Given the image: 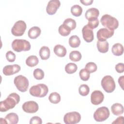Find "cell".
I'll return each instance as SVG.
<instances>
[{
	"label": "cell",
	"mask_w": 124,
	"mask_h": 124,
	"mask_svg": "<svg viewBox=\"0 0 124 124\" xmlns=\"http://www.w3.org/2000/svg\"><path fill=\"white\" fill-rule=\"evenodd\" d=\"M113 30H110L107 28H101L97 32V38L98 41H104L107 39L112 37L114 34Z\"/></svg>",
	"instance_id": "30bf717a"
},
{
	"label": "cell",
	"mask_w": 124,
	"mask_h": 124,
	"mask_svg": "<svg viewBox=\"0 0 124 124\" xmlns=\"http://www.w3.org/2000/svg\"><path fill=\"white\" fill-rule=\"evenodd\" d=\"M39 63V59L36 56L31 55L26 60V64L29 67H34Z\"/></svg>",
	"instance_id": "cb8c5ba5"
},
{
	"label": "cell",
	"mask_w": 124,
	"mask_h": 124,
	"mask_svg": "<svg viewBox=\"0 0 124 124\" xmlns=\"http://www.w3.org/2000/svg\"><path fill=\"white\" fill-rule=\"evenodd\" d=\"M22 109L28 113H34L39 109L38 104L33 101H29L23 103L22 106Z\"/></svg>",
	"instance_id": "8fae6325"
},
{
	"label": "cell",
	"mask_w": 124,
	"mask_h": 124,
	"mask_svg": "<svg viewBox=\"0 0 124 124\" xmlns=\"http://www.w3.org/2000/svg\"><path fill=\"white\" fill-rule=\"evenodd\" d=\"M99 15V10L95 8H91L88 9L85 12V16L88 20L97 18Z\"/></svg>",
	"instance_id": "2e32d148"
},
{
	"label": "cell",
	"mask_w": 124,
	"mask_h": 124,
	"mask_svg": "<svg viewBox=\"0 0 124 124\" xmlns=\"http://www.w3.org/2000/svg\"><path fill=\"white\" fill-rule=\"evenodd\" d=\"M80 114L77 111H72L66 113L63 117V121L66 124H76L80 122Z\"/></svg>",
	"instance_id": "9c48e42d"
},
{
	"label": "cell",
	"mask_w": 124,
	"mask_h": 124,
	"mask_svg": "<svg viewBox=\"0 0 124 124\" xmlns=\"http://www.w3.org/2000/svg\"><path fill=\"white\" fill-rule=\"evenodd\" d=\"M111 110L114 115H120L124 112V107L121 104L116 103L111 106Z\"/></svg>",
	"instance_id": "d6986e66"
},
{
	"label": "cell",
	"mask_w": 124,
	"mask_h": 124,
	"mask_svg": "<svg viewBox=\"0 0 124 124\" xmlns=\"http://www.w3.org/2000/svg\"><path fill=\"white\" fill-rule=\"evenodd\" d=\"M60 5L61 2L59 0H49L46 7V13L49 15H53L55 14Z\"/></svg>",
	"instance_id": "7c38bea8"
},
{
	"label": "cell",
	"mask_w": 124,
	"mask_h": 124,
	"mask_svg": "<svg viewBox=\"0 0 124 124\" xmlns=\"http://www.w3.org/2000/svg\"><path fill=\"white\" fill-rule=\"evenodd\" d=\"M71 31L70 28L64 24L60 25L58 29L59 33L63 36H68L71 33Z\"/></svg>",
	"instance_id": "484cf974"
},
{
	"label": "cell",
	"mask_w": 124,
	"mask_h": 124,
	"mask_svg": "<svg viewBox=\"0 0 124 124\" xmlns=\"http://www.w3.org/2000/svg\"><path fill=\"white\" fill-rule=\"evenodd\" d=\"M97 47L98 50L101 53H106L108 50L109 44L108 41H98L97 42Z\"/></svg>",
	"instance_id": "ffe728a7"
},
{
	"label": "cell",
	"mask_w": 124,
	"mask_h": 124,
	"mask_svg": "<svg viewBox=\"0 0 124 124\" xmlns=\"http://www.w3.org/2000/svg\"><path fill=\"white\" fill-rule=\"evenodd\" d=\"M14 83L17 90L21 92H26L29 85L28 79L23 75H18L15 77Z\"/></svg>",
	"instance_id": "8992f818"
},
{
	"label": "cell",
	"mask_w": 124,
	"mask_h": 124,
	"mask_svg": "<svg viewBox=\"0 0 124 124\" xmlns=\"http://www.w3.org/2000/svg\"><path fill=\"white\" fill-rule=\"evenodd\" d=\"M54 53L58 57H64L67 53L66 48L61 45H56L53 48Z\"/></svg>",
	"instance_id": "ac0fdd59"
},
{
	"label": "cell",
	"mask_w": 124,
	"mask_h": 124,
	"mask_svg": "<svg viewBox=\"0 0 124 124\" xmlns=\"http://www.w3.org/2000/svg\"><path fill=\"white\" fill-rule=\"evenodd\" d=\"M124 117L123 116H120L118 117L114 121H113L112 124H122L123 123Z\"/></svg>",
	"instance_id": "60d3db41"
},
{
	"label": "cell",
	"mask_w": 124,
	"mask_h": 124,
	"mask_svg": "<svg viewBox=\"0 0 124 124\" xmlns=\"http://www.w3.org/2000/svg\"><path fill=\"white\" fill-rule=\"evenodd\" d=\"M85 68L90 73H93L95 72L97 70V66L96 64L93 62H88L85 66Z\"/></svg>",
	"instance_id": "e575fe53"
},
{
	"label": "cell",
	"mask_w": 124,
	"mask_h": 124,
	"mask_svg": "<svg viewBox=\"0 0 124 124\" xmlns=\"http://www.w3.org/2000/svg\"><path fill=\"white\" fill-rule=\"evenodd\" d=\"M69 44L71 47L76 48L79 46L80 40L77 35H72L69 39Z\"/></svg>",
	"instance_id": "d4e9b609"
},
{
	"label": "cell",
	"mask_w": 124,
	"mask_h": 124,
	"mask_svg": "<svg viewBox=\"0 0 124 124\" xmlns=\"http://www.w3.org/2000/svg\"><path fill=\"white\" fill-rule=\"evenodd\" d=\"M21 67L18 64L7 65L3 67L2 72L5 76H11L18 73Z\"/></svg>",
	"instance_id": "5bb4252c"
},
{
	"label": "cell",
	"mask_w": 124,
	"mask_h": 124,
	"mask_svg": "<svg viewBox=\"0 0 124 124\" xmlns=\"http://www.w3.org/2000/svg\"><path fill=\"white\" fill-rule=\"evenodd\" d=\"M111 51L115 56H121L124 53L123 46L120 43H116L111 48Z\"/></svg>",
	"instance_id": "44dd1931"
},
{
	"label": "cell",
	"mask_w": 124,
	"mask_h": 124,
	"mask_svg": "<svg viewBox=\"0 0 124 124\" xmlns=\"http://www.w3.org/2000/svg\"><path fill=\"white\" fill-rule=\"evenodd\" d=\"M101 86L104 91L110 93L115 89V83L113 78L109 75H107L103 78L101 80Z\"/></svg>",
	"instance_id": "5b68a950"
},
{
	"label": "cell",
	"mask_w": 124,
	"mask_h": 124,
	"mask_svg": "<svg viewBox=\"0 0 124 124\" xmlns=\"http://www.w3.org/2000/svg\"><path fill=\"white\" fill-rule=\"evenodd\" d=\"M31 46L30 42L25 39H15L12 43L13 49L17 52L29 51Z\"/></svg>",
	"instance_id": "277c9868"
},
{
	"label": "cell",
	"mask_w": 124,
	"mask_h": 124,
	"mask_svg": "<svg viewBox=\"0 0 124 124\" xmlns=\"http://www.w3.org/2000/svg\"><path fill=\"white\" fill-rule=\"evenodd\" d=\"M90 92V88L87 84H82L78 88L79 93L83 96L87 95Z\"/></svg>",
	"instance_id": "4dcf8cb0"
},
{
	"label": "cell",
	"mask_w": 124,
	"mask_h": 124,
	"mask_svg": "<svg viewBox=\"0 0 124 124\" xmlns=\"http://www.w3.org/2000/svg\"><path fill=\"white\" fill-rule=\"evenodd\" d=\"M115 70L119 73H123L124 71V64L120 62L115 65Z\"/></svg>",
	"instance_id": "f35d334b"
},
{
	"label": "cell",
	"mask_w": 124,
	"mask_h": 124,
	"mask_svg": "<svg viewBox=\"0 0 124 124\" xmlns=\"http://www.w3.org/2000/svg\"><path fill=\"white\" fill-rule=\"evenodd\" d=\"M93 1V0H80V2L82 3V4L86 6L91 5Z\"/></svg>",
	"instance_id": "ab89813d"
},
{
	"label": "cell",
	"mask_w": 124,
	"mask_h": 124,
	"mask_svg": "<svg viewBox=\"0 0 124 124\" xmlns=\"http://www.w3.org/2000/svg\"><path fill=\"white\" fill-rule=\"evenodd\" d=\"M42 123V120L41 118L38 116H35L32 117L30 119V124H41Z\"/></svg>",
	"instance_id": "74e56055"
},
{
	"label": "cell",
	"mask_w": 124,
	"mask_h": 124,
	"mask_svg": "<svg viewBox=\"0 0 124 124\" xmlns=\"http://www.w3.org/2000/svg\"><path fill=\"white\" fill-rule=\"evenodd\" d=\"M26 28L27 25L25 21L18 20L14 24L12 28L11 32L14 36H21L24 33Z\"/></svg>",
	"instance_id": "ba28073f"
},
{
	"label": "cell",
	"mask_w": 124,
	"mask_h": 124,
	"mask_svg": "<svg viewBox=\"0 0 124 124\" xmlns=\"http://www.w3.org/2000/svg\"><path fill=\"white\" fill-rule=\"evenodd\" d=\"M99 21L98 18L94 19H92L89 21H88L87 26L92 30L95 29L97 28L99 25Z\"/></svg>",
	"instance_id": "d590c367"
},
{
	"label": "cell",
	"mask_w": 124,
	"mask_h": 124,
	"mask_svg": "<svg viewBox=\"0 0 124 124\" xmlns=\"http://www.w3.org/2000/svg\"><path fill=\"white\" fill-rule=\"evenodd\" d=\"M63 24L67 25L69 27L71 30H74L76 27V21L71 18H68L65 19L63 21Z\"/></svg>",
	"instance_id": "d6a6232c"
},
{
	"label": "cell",
	"mask_w": 124,
	"mask_h": 124,
	"mask_svg": "<svg viewBox=\"0 0 124 124\" xmlns=\"http://www.w3.org/2000/svg\"><path fill=\"white\" fill-rule=\"evenodd\" d=\"M6 58L8 62H12L15 61L16 56V54L12 51H8L6 53Z\"/></svg>",
	"instance_id": "8d00e7d4"
},
{
	"label": "cell",
	"mask_w": 124,
	"mask_h": 124,
	"mask_svg": "<svg viewBox=\"0 0 124 124\" xmlns=\"http://www.w3.org/2000/svg\"><path fill=\"white\" fill-rule=\"evenodd\" d=\"M77 69L78 66L77 64L72 62L67 63L65 66V71L69 74H72L75 73Z\"/></svg>",
	"instance_id": "4316f807"
},
{
	"label": "cell",
	"mask_w": 124,
	"mask_h": 124,
	"mask_svg": "<svg viewBox=\"0 0 124 124\" xmlns=\"http://www.w3.org/2000/svg\"><path fill=\"white\" fill-rule=\"evenodd\" d=\"M82 33L83 38L86 42L90 43L93 41L94 39L93 31L90 29L87 25H85L83 27L82 29Z\"/></svg>",
	"instance_id": "9a60e30c"
},
{
	"label": "cell",
	"mask_w": 124,
	"mask_h": 124,
	"mask_svg": "<svg viewBox=\"0 0 124 124\" xmlns=\"http://www.w3.org/2000/svg\"><path fill=\"white\" fill-rule=\"evenodd\" d=\"M79 75L80 79L83 81H87L90 77V73L85 68L80 70Z\"/></svg>",
	"instance_id": "1f68e13d"
},
{
	"label": "cell",
	"mask_w": 124,
	"mask_h": 124,
	"mask_svg": "<svg viewBox=\"0 0 124 124\" xmlns=\"http://www.w3.org/2000/svg\"><path fill=\"white\" fill-rule=\"evenodd\" d=\"M104 99V95L102 92L99 90H95L92 92L91 95V103L94 105L101 104Z\"/></svg>",
	"instance_id": "4fadbf2b"
},
{
	"label": "cell",
	"mask_w": 124,
	"mask_h": 124,
	"mask_svg": "<svg viewBox=\"0 0 124 124\" xmlns=\"http://www.w3.org/2000/svg\"><path fill=\"white\" fill-rule=\"evenodd\" d=\"M34 78L37 80H41L44 78V72L40 68H36L33 71V73Z\"/></svg>",
	"instance_id": "836d02e7"
},
{
	"label": "cell",
	"mask_w": 124,
	"mask_h": 124,
	"mask_svg": "<svg viewBox=\"0 0 124 124\" xmlns=\"http://www.w3.org/2000/svg\"><path fill=\"white\" fill-rule=\"evenodd\" d=\"M19 95L15 93L10 94L4 100L0 102V111L5 112L13 108L20 101Z\"/></svg>",
	"instance_id": "6da1fadb"
},
{
	"label": "cell",
	"mask_w": 124,
	"mask_h": 124,
	"mask_svg": "<svg viewBox=\"0 0 124 124\" xmlns=\"http://www.w3.org/2000/svg\"><path fill=\"white\" fill-rule=\"evenodd\" d=\"M48 89L47 86L45 84H38L31 86L29 92L31 95L34 97H44L47 94Z\"/></svg>",
	"instance_id": "3957f363"
},
{
	"label": "cell",
	"mask_w": 124,
	"mask_h": 124,
	"mask_svg": "<svg viewBox=\"0 0 124 124\" xmlns=\"http://www.w3.org/2000/svg\"><path fill=\"white\" fill-rule=\"evenodd\" d=\"M69 59L73 62H78L80 61L82 58L81 53L77 50L71 51L69 54Z\"/></svg>",
	"instance_id": "83f0119b"
},
{
	"label": "cell",
	"mask_w": 124,
	"mask_h": 124,
	"mask_svg": "<svg viewBox=\"0 0 124 124\" xmlns=\"http://www.w3.org/2000/svg\"><path fill=\"white\" fill-rule=\"evenodd\" d=\"M5 119H6L7 124H16L19 120L17 114L14 112H11L7 114Z\"/></svg>",
	"instance_id": "7402d4cb"
},
{
	"label": "cell",
	"mask_w": 124,
	"mask_h": 124,
	"mask_svg": "<svg viewBox=\"0 0 124 124\" xmlns=\"http://www.w3.org/2000/svg\"><path fill=\"white\" fill-rule=\"evenodd\" d=\"M41 30L37 26H34L30 28L28 32V36L32 39H35L39 37L41 34Z\"/></svg>",
	"instance_id": "e0dca14e"
},
{
	"label": "cell",
	"mask_w": 124,
	"mask_h": 124,
	"mask_svg": "<svg viewBox=\"0 0 124 124\" xmlns=\"http://www.w3.org/2000/svg\"><path fill=\"white\" fill-rule=\"evenodd\" d=\"M71 12L72 14L75 16H79L82 13V8L79 5H74L71 8Z\"/></svg>",
	"instance_id": "f546056e"
},
{
	"label": "cell",
	"mask_w": 124,
	"mask_h": 124,
	"mask_svg": "<svg viewBox=\"0 0 124 124\" xmlns=\"http://www.w3.org/2000/svg\"><path fill=\"white\" fill-rule=\"evenodd\" d=\"M48 99L49 101L53 104H58L61 101V96L58 93L53 92L49 94Z\"/></svg>",
	"instance_id": "f1b7e54d"
},
{
	"label": "cell",
	"mask_w": 124,
	"mask_h": 124,
	"mask_svg": "<svg viewBox=\"0 0 124 124\" xmlns=\"http://www.w3.org/2000/svg\"><path fill=\"white\" fill-rule=\"evenodd\" d=\"M124 80V76H122L119 77V78L118 79V83L123 90H124V88H123Z\"/></svg>",
	"instance_id": "b9f144b4"
},
{
	"label": "cell",
	"mask_w": 124,
	"mask_h": 124,
	"mask_svg": "<svg viewBox=\"0 0 124 124\" xmlns=\"http://www.w3.org/2000/svg\"><path fill=\"white\" fill-rule=\"evenodd\" d=\"M100 22L104 27L110 30L114 31L119 26L118 20L115 17L108 14L104 15L100 19Z\"/></svg>",
	"instance_id": "7a4b0ae2"
},
{
	"label": "cell",
	"mask_w": 124,
	"mask_h": 124,
	"mask_svg": "<svg viewBox=\"0 0 124 124\" xmlns=\"http://www.w3.org/2000/svg\"><path fill=\"white\" fill-rule=\"evenodd\" d=\"M50 54V51L49 48L46 46H43L41 47L39 50V55L43 60H47Z\"/></svg>",
	"instance_id": "603a6c76"
},
{
	"label": "cell",
	"mask_w": 124,
	"mask_h": 124,
	"mask_svg": "<svg viewBox=\"0 0 124 124\" xmlns=\"http://www.w3.org/2000/svg\"><path fill=\"white\" fill-rule=\"evenodd\" d=\"M110 112L108 108L106 107L98 108L94 112V119L98 122L106 120L109 116Z\"/></svg>",
	"instance_id": "52a82bcc"
}]
</instances>
